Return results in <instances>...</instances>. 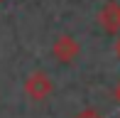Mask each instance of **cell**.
<instances>
[{"label": "cell", "mask_w": 120, "mask_h": 118, "mask_svg": "<svg viewBox=\"0 0 120 118\" xmlns=\"http://www.w3.org/2000/svg\"><path fill=\"white\" fill-rule=\"evenodd\" d=\"M74 118H103L98 111H93V108H88V111H81V113H76Z\"/></svg>", "instance_id": "4"}, {"label": "cell", "mask_w": 120, "mask_h": 118, "mask_svg": "<svg viewBox=\"0 0 120 118\" xmlns=\"http://www.w3.org/2000/svg\"><path fill=\"white\" fill-rule=\"evenodd\" d=\"M113 49H115V57L120 59V32L115 35V44H113Z\"/></svg>", "instance_id": "6"}, {"label": "cell", "mask_w": 120, "mask_h": 118, "mask_svg": "<svg viewBox=\"0 0 120 118\" xmlns=\"http://www.w3.org/2000/svg\"><path fill=\"white\" fill-rule=\"evenodd\" d=\"M113 98H115V103L120 106V79H118V84H115V89H113Z\"/></svg>", "instance_id": "5"}, {"label": "cell", "mask_w": 120, "mask_h": 118, "mask_svg": "<svg viewBox=\"0 0 120 118\" xmlns=\"http://www.w3.org/2000/svg\"><path fill=\"white\" fill-rule=\"evenodd\" d=\"M22 89H25V94H27L30 101L42 103V101H47L49 96L54 94V79L49 76L44 69H34V71H30L25 76Z\"/></svg>", "instance_id": "1"}, {"label": "cell", "mask_w": 120, "mask_h": 118, "mask_svg": "<svg viewBox=\"0 0 120 118\" xmlns=\"http://www.w3.org/2000/svg\"><path fill=\"white\" fill-rule=\"evenodd\" d=\"M0 3H3V0H0Z\"/></svg>", "instance_id": "7"}, {"label": "cell", "mask_w": 120, "mask_h": 118, "mask_svg": "<svg viewBox=\"0 0 120 118\" xmlns=\"http://www.w3.org/2000/svg\"><path fill=\"white\" fill-rule=\"evenodd\" d=\"M52 57H54V62L71 67L76 59L81 57V44H79V39H76L74 35H59L56 39L52 42Z\"/></svg>", "instance_id": "2"}, {"label": "cell", "mask_w": 120, "mask_h": 118, "mask_svg": "<svg viewBox=\"0 0 120 118\" xmlns=\"http://www.w3.org/2000/svg\"><path fill=\"white\" fill-rule=\"evenodd\" d=\"M98 25L108 35H118L120 32V3L118 0H105L103 3V8L98 10Z\"/></svg>", "instance_id": "3"}]
</instances>
